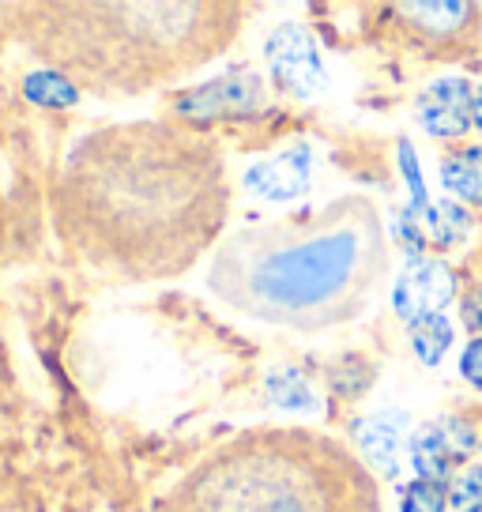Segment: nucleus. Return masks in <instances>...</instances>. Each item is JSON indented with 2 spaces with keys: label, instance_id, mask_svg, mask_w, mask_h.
Returning a JSON list of instances; mask_svg holds the SVG:
<instances>
[{
  "label": "nucleus",
  "instance_id": "f257e3e1",
  "mask_svg": "<svg viewBox=\"0 0 482 512\" xmlns=\"http://www.w3.org/2000/svg\"><path fill=\"white\" fill-rule=\"evenodd\" d=\"M230 215L219 144L185 121H121L87 132L53 185L57 234L121 283L193 272Z\"/></svg>",
  "mask_w": 482,
  "mask_h": 512
},
{
  "label": "nucleus",
  "instance_id": "f03ea898",
  "mask_svg": "<svg viewBox=\"0 0 482 512\" xmlns=\"http://www.w3.org/2000/svg\"><path fill=\"white\" fill-rule=\"evenodd\" d=\"M388 275L385 223L366 196L234 230L215 245L208 287L223 305L290 332L354 320Z\"/></svg>",
  "mask_w": 482,
  "mask_h": 512
},
{
  "label": "nucleus",
  "instance_id": "7ed1b4c3",
  "mask_svg": "<svg viewBox=\"0 0 482 512\" xmlns=\"http://www.w3.org/2000/svg\"><path fill=\"white\" fill-rule=\"evenodd\" d=\"M16 16L19 38L72 87L144 95L223 57L249 8L234 0H65L27 4Z\"/></svg>",
  "mask_w": 482,
  "mask_h": 512
},
{
  "label": "nucleus",
  "instance_id": "20e7f679",
  "mask_svg": "<svg viewBox=\"0 0 482 512\" xmlns=\"http://www.w3.org/2000/svg\"><path fill=\"white\" fill-rule=\"evenodd\" d=\"M162 512H385L351 448L306 426H253L200 456Z\"/></svg>",
  "mask_w": 482,
  "mask_h": 512
},
{
  "label": "nucleus",
  "instance_id": "39448f33",
  "mask_svg": "<svg viewBox=\"0 0 482 512\" xmlns=\"http://www.w3.org/2000/svg\"><path fill=\"white\" fill-rule=\"evenodd\" d=\"M260 106H264V80L253 68H234V72L215 76L211 83H200L177 98V110L185 117V125L257 113Z\"/></svg>",
  "mask_w": 482,
  "mask_h": 512
},
{
  "label": "nucleus",
  "instance_id": "423d86ee",
  "mask_svg": "<svg viewBox=\"0 0 482 512\" xmlns=\"http://www.w3.org/2000/svg\"><path fill=\"white\" fill-rule=\"evenodd\" d=\"M268 68H272L275 83L298 98H313L324 91V61L321 49L313 42V34L298 23H283L275 27L268 46H264Z\"/></svg>",
  "mask_w": 482,
  "mask_h": 512
},
{
  "label": "nucleus",
  "instance_id": "0eeeda50",
  "mask_svg": "<svg viewBox=\"0 0 482 512\" xmlns=\"http://www.w3.org/2000/svg\"><path fill=\"white\" fill-rule=\"evenodd\" d=\"M479 448V437L467 426L464 418H437L426 422L422 430L411 437V464H415L418 479L449 482L452 467H464L467 456Z\"/></svg>",
  "mask_w": 482,
  "mask_h": 512
},
{
  "label": "nucleus",
  "instance_id": "6e6552de",
  "mask_svg": "<svg viewBox=\"0 0 482 512\" xmlns=\"http://www.w3.org/2000/svg\"><path fill=\"white\" fill-rule=\"evenodd\" d=\"M456 294V279H452L449 264L437 256H411V264L400 272L396 290H392V309L400 320L418 324L426 317H441V309L452 302Z\"/></svg>",
  "mask_w": 482,
  "mask_h": 512
},
{
  "label": "nucleus",
  "instance_id": "1a4fd4ad",
  "mask_svg": "<svg viewBox=\"0 0 482 512\" xmlns=\"http://www.w3.org/2000/svg\"><path fill=\"white\" fill-rule=\"evenodd\" d=\"M471 106H475L471 83L460 80V76H445V80H434L418 95L415 117L418 125L437 140H460V136H467V128L475 125Z\"/></svg>",
  "mask_w": 482,
  "mask_h": 512
},
{
  "label": "nucleus",
  "instance_id": "9d476101",
  "mask_svg": "<svg viewBox=\"0 0 482 512\" xmlns=\"http://www.w3.org/2000/svg\"><path fill=\"white\" fill-rule=\"evenodd\" d=\"M245 185L264 196V200H294L309 189V151L306 147H294L275 155L272 162H260L249 170Z\"/></svg>",
  "mask_w": 482,
  "mask_h": 512
},
{
  "label": "nucleus",
  "instance_id": "9b49d317",
  "mask_svg": "<svg viewBox=\"0 0 482 512\" xmlns=\"http://www.w3.org/2000/svg\"><path fill=\"white\" fill-rule=\"evenodd\" d=\"M400 430H403V422L396 415H373V418H362V422L354 426L358 448L366 452L370 467H377L388 479L400 471Z\"/></svg>",
  "mask_w": 482,
  "mask_h": 512
},
{
  "label": "nucleus",
  "instance_id": "f8f14e48",
  "mask_svg": "<svg viewBox=\"0 0 482 512\" xmlns=\"http://www.w3.org/2000/svg\"><path fill=\"white\" fill-rule=\"evenodd\" d=\"M441 181L456 204L482 208V147H460L441 162Z\"/></svg>",
  "mask_w": 482,
  "mask_h": 512
},
{
  "label": "nucleus",
  "instance_id": "ddd939ff",
  "mask_svg": "<svg viewBox=\"0 0 482 512\" xmlns=\"http://www.w3.org/2000/svg\"><path fill=\"white\" fill-rule=\"evenodd\" d=\"M415 215H422V230H426V238L434 241V245H456L471 230V215L456 200H445L437 208L430 204L426 211H415Z\"/></svg>",
  "mask_w": 482,
  "mask_h": 512
},
{
  "label": "nucleus",
  "instance_id": "4468645a",
  "mask_svg": "<svg viewBox=\"0 0 482 512\" xmlns=\"http://www.w3.org/2000/svg\"><path fill=\"white\" fill-rule=\"evenodd\" d=\"M403 16L411 19L415 27H426L430 34H449L456 27H464L471 8L467 4H456V0H445V4H403Z\"/></svg>",
  "mask_w": 482,
  "mask_h": 512
},
{
  "label": "nucleus",
  "instance_id": "2eb2a0df",
  "mask_svg": "<svg viewBox=\"0 0 482 512\" xmlns=\"http://www.w3.org/2000/svg\"><path fill=\"white\" fill-rule=\"evenodd\" d=\"M411 347L422 366H437L452 347V324L445 317H426L411 324Z\"/></svg>",
  "mask_w": 482,
  "mask_h": 512
},
{
  "label": "nucleus",
  "instance_id": "dca6fc26",
  "mask_svg": "<svg viewBox=\"0 0 482 512\" xmlns=\"http://www.w3.org/2000/svg\"><path fill=\"white\" fill-rule=\"evenodd\" d=\"M445 505H449V490H445V482L415 479L407 490H403L400 512H445Z\"/></svg>",
  "mask_w": 482,
  "mask_h": 512
},
{
  "label": "nucleus",
  "instance_id": "f3484780",
  "mask_svg": "<svg viewBox=\"0 0 482 512\" xmlns=\"http://www.w3.org/2000/svg\"><path fill=\"white\" fill-rule=\"evenodd\" d=\"M449 501L456 512H482V464H471L456 475Z\"/></svg>",
  "mask_w": 482,
  "mask_h": 512
},
{
  "label": "nucleus",
  "instance_id": "a211bd4d",
  "mask_svg": "<svg viewBox=\"0 0 482 512\" xmlns=\"http://www.w3.org/2000/svg\"><path fill=\"white\" fill-rule=\"evenodd\" d=\"M268 392H272L275 403H283V407H313V392H309V384L298 377V373H279L268 381Z\"/></svg>",
  "mask_w": 482,
  "mask_h": 512
},
{
  "label": "nucleus",
  "instance_id": "6ab92c4d",
  "mask_svg": "<svg viewBox=\"0 0 482 512\" xmlns=\"http://www.w3.org/2000/svg\"><path fill=\"white\" fill-rule=\"evenodd\" d=\"M460 373H464L467 384L482 388V336H475L460 354Z\"/></svg>",
  "mask_w": 482,
  "mask_h": 512
},
{
  "label": "nucleus",
  "instance_id": "aec40b11",
  "mask_svg": "<svg viewBox=\"0 0 482 512\" xmlns=\"http://www.w3.org/2000/svg\"><path fill=\"white\" fill-rule=\"evenodd\" d=\"M464 324H467V332H482V287L475 290H467V298H464Z\"/></svg>",
  "mask_w": 482,
  "mask_h": 512
},
{
  "label": "nucleus",
  "instance_id": "412c9836",
  "mask_svg": "<svg viewBox=\"0 0 482 512\" xmlns=\"http://www.w3.org/2000/svg\"><path fill=\"white\" fill-rule=\"evenodd\" d=\"M471 121L482 132V87H475V106H471Z\"/></svg>",
  "mask_w": 482,
  "mask_h": 512
},
{
  "label": "nucleus",
  "instance_id": "4be33fe9",
  "mask_svg": "<svg viewBox=\"0 0 482 512\" xmlns=\"http://www.w3.org/2000/svg\"><path fill=\"white\" fill-rule=\"evenodd\" d=\"M479 448H482V433H479Z\"/></svg>",
  "mask_w": 482,
  "mask_h": 512
}]
</instances>
